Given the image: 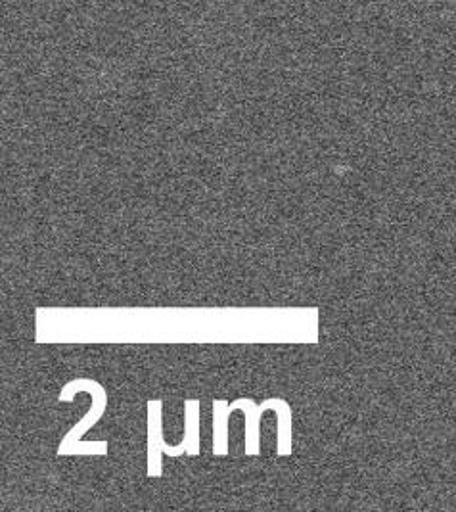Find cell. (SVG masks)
I'll return each instance as SVG.
<instances>
[{"mask_svg": "<svg viewBox=\"0 0 456 512\" xmlns=\"http://www.w3.org/2000/svg\"><path fill=\"white\" fill-rule=\"evenodd\" d=\"M148 478L163 476L161 457L165 455V438H163V401L150 399L148 401Z\"/></svg>", "mask_w": 456, "mask_h": 512, "instance_id": "cell-3", "label": "cell"}, {"mask_svg": "<svg viewBox=\"0 0 456 512\" xmlns=\"http://www.w3.org/2000/svg\"><path fill=\"white\" fill-rule=\"evenodd\" d=\"M87 392L91 394L92 405L89 413L79 420L68 434L64 436V440L60 442L58 447V455L66 457V455H108V442H83V436L87 432H91L92 426H96L100 419L104 417V411L108 407V394L104 390V386L98 380L92 378H75L69 380L68 384H64L58 401L60 403H71L75 401L77 394Z\"/></svg>", "mask_w": 456, "mask_h": 512, "instance_id": "cell-2", "label": "cell"}, {"mask_svg": "<svg viewBox=\"0 0 456 512\" xmlns=\"http://www.w3.org/2000/svg\"><path fill=\"white\" fill-rule=\"evenodd\" d=\"M234 411H242L246 415V455L257 457L261 453L259 424L267 411H274L278 419V457L292 455V407L282 397H269L261 405H255L250 397H240L232 403L225 399L213 401V455H228V419Z\"/></svg>", "mask_w": 456, "mask_h": 512, "instance_id": "cell-1", "label": "cell"}, {"mask_svg": "<svg viewBox=\"0 0 456 512\" xmlns=\"http://www.w3.org/2000/svg\"><path fill=\"white\" fill-rule=\"evenodd\" d=\"M177 447L179 457L200 455V399H186L184 401V438Z\"/></svg>", "mask_w": 456, "mask_h": 512, "instance_id": "cell-4", "label": "cell"}]
</instances>
